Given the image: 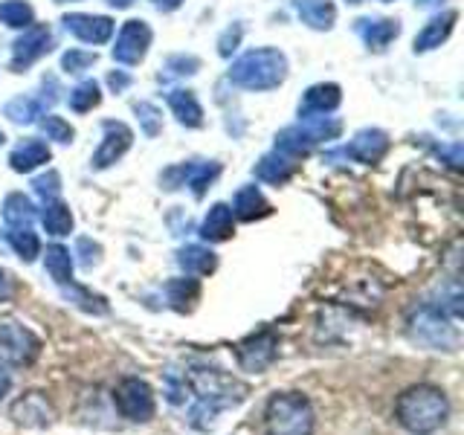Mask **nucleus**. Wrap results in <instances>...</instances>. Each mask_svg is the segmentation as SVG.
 I'll use <instances>...</instances> for the list:
<instances>
[{"instance_id": "1", "label": "nucleus", "mask_w": 464, "mask_h": 435, "mask_svg": "<svg viewBox=\"0 0 464 435\" xmlns=\"http://www.w3.org/2000/svg\"><path fill=\"white\" fill-rule=\"evenodd\" d=\"M250 386L215 366H188L186 372L166 374V398L171 406H186V420L207 432L224 410L238 406Z\"/></svg>"}, {"instance_id": "2", "label": "nucleus", "mask_w": 464, "mask_h": 435, "mask_svg": "<svg viewBox=\"0 0 464 435\" xmlns=\"http://www.w3.org/2000/svg\"><path fill=\"white\" fill-rule=\"evenodd\" d=\"M395 418L410 435H432L447 424L450 401L439 386L418 383L398 395Z\"/></svg>"}, {"instance_id": "3", "label": "nucleus", "mask_w": 464, "mask_h": 435, "mask_svg": "<svg viewBox=\"0 0 464 435\" xmlns=\"http://www.w3.org/2000/svg\"><path fill=\"white\" fill-rule=\"evenodd\" d=\"M287 79V58L276 47H258L236 58L229 67V82L244 91H276Z\"/></svg>"}, {"instance_id": "4", "label": "nucleus", "mask_w": 464, "mask_h": 435, "mask_svg": "<svg viewBox=\"0 0 464 435\" xmlns=\"http://www.w3.org/2000/svg\"><path fill=\"white\" fill-rule=\"evenodd\" d=\"M316 412L302 392H276L265 406L267 435H314Z\"/></svg>"}, {"instance_id": "5", "label": "nucleus", "mask_w": 464, "mask_h": 435, "mask_svg": "<svg viewBox=\"0 0 464 435\" xmlns=\"http://www.w3.org/2000/svg\"><path fill=\"white\" fill-rule=\"evenodd\" d=\"M412 343L432 348V352H453L459 345V328L447 314H441L435 304H420L406 323Z\"/></svg>"}, {"instance_id": "6", "label": "nucleus", "mask_w": 464, "mask_h": 435, "mask_svg": "<svg viewBox=\"0 0 464 435\" xmlns=\"http://www.w3.org/2000/svg\"><path fill=\"white\" fill-rule=\"evenodd\" d=\"M41 354V340L14 319H0V362L4 366H33Z\"/></svg>"}, {"instance_id": "7", "label": "nucleus", "mask_w": 464, "mask_h": 435, "mask_svg": "<svg viewBox=\"0 0 464 435\" xmlns=\"http://www.w3.org/2000/svg\"><path fill=\"white\" fill-rule=\"evenodd\" d=\"M113 406L125 420H134V424L151 420L157 410L151 386L140 381V377H125V381H120V386L113 389Z\"/></svg>"}, {"instance_id": "8", "label": "nucleus", "mask_w": 464, "mask_h": 435, "mask_svg": "<svg viewBox=\"0 0 464 435\" xmlns=\"http://www.w3.org/2000/svg\"><path fill=\"white\" fill-rule=\"evenodd\" d=\"M236 357L244 372L261 374L265 369L273 366L276 357H279V337H276V331H270V328L250 334V337L236 345Z\"/></svg>"}, {"instance_id": "9", "label": "nucleus", "mask_w": 464, "mask_h": 435, "mask_svg": "<svg viewBox=\"0 0 464 435\" xmlns=\"http://www.w3.org/2000/svg\"><path fill=\"white\" fill-rule=\"evenodd\" d=\"M151 26L145 21H125L120 35H116V44H113V62H120L125 67H137L145 55H149V47H151Z\"/></svg>"}, {"instance_id": "10", "label": "nucleus", "mask_w": 464, "mask_h": 435, "mask_svg": "<svg viewBox=\"0 0 464 435\" xmlns=\"http://www.w3.org/2000/svg\"><path fill=\"white\" fill-rule=\"evenodd\" d=\"M53 50V33L50 26L33 24L24 29V35L12 44V70L24 72L26 67H33L38 58H44Z\"/></svg>"}, {"instance_id": "11", "label": "nucleus", "mask_w": 464, "mask_h": 435, "mask_svg": "<svg viewBox=\"0 0 464 435\" xmlns=\"http://www.w3.org/2000/svg\"><path fill=\"white\" fill-rule=\"evenodd\" d=\"M9 418L18 427L44 430V427H50L55 420V410H53V403L47 401V395H41V392H26V395H21L9 406Z\"/></svg>"}, {"instance_id": "12", "label": "nucleus", "mask_w": 464, "mask_h": 435, "mask_svg": "<svg viewBox=\"0 0 464 435\" xmlns=\"http://www.w3.org/2000/svg\"><path fill=\"white\" fill-rule=\"evenodd\" d=\"M218 174H221V166H218V163H188V166H174V169H169L160 180H163L166 188L188 186L195 198H203V195H207V188L215 183Z\"/></svg>"}, {"instance_id": "13", "label": "nucleus", "mask_w": 464, "mask_h": 435, "mask_svg": "<svg viewBox=\"0 0 464 435\" xmlns=\"http://www.w3.org/2000/svg\"><path fill=\"white\" fill-rule=\"evenodd\" d=\"M102 130H105V137H102L99 149L91 160L93 169H108L113 166L116 160H122L125 151L130 149V142H134V130H130L125 122H116V120H108L102 122Z\"/></svg>"}, {"instance_id": "14", "label": "nucleus", "mask_w": 464, "mask_h": 435, "mask_svg": "<svg viewBox=\"0 0 464 435\" xmlns=\"http://www.w3.org/2000/svg\"><path fill=\"white\" fill-rule=\"evenodd\" d=\"M343 151H345V157H352L354 163L374 166V163H381L389 151V134L381 128H362L352 137V142H348Z\"/></svg>"}, {"instance_id": "15", "label": "nucleus", "mask_w": 464, "mask_h": 435, "mask_svg": "<svg viewBox=\"0 0 464 435\" xmlns=\"http://www.w3.org/2000/svg\"><path fill=\"white\" fill-rule=\"evenodd\" d=\"M64 29L70 35H76L84 44H105L113 35V21L105 14H84V12H72L64 14Z\"/></svg>"}, {"instance_id": "16", "label": "nucleus", "mask_w": 464, "mask_h": 435, "mask_svg": "<svg viewBox=\"0 0 464 435\" xmlns=\"http://www.w3.org/2000/svg\"><path fill=\"white\" fill-rule=\"evenodd\" d=\"M343 102V91L340 84L334 82H323V84H314L304 91L302 102H299V116L308 120V116H325L331 111H337Z\"/></svg>"}, {"instance_id": "17", "label": "nucleus", "mask_w": 464, "mask_h": 435, "mask_svg": "<svg viewBox=\"0 0 464 435\" xmlns=\"http://www.w3.org/2000/svg\"><path fill=\"white\" fill-rule=\"evenodd\" d=\"M50 157H53V151H50V145H47V142L38 140V137H29V140H21V142L12 149V154H9V166H12V171L26 174V171H35V169L44 166V163H50Z\"/></svg>"}, {"instance_id": "18", "label": "nucleus", "mask_w": 464, "mask_h": 435, "mask_svg": "<svg viewBox=\"0 0 464 435\" xmlns=\"http://www.w3.org/2000/svg\"><path fill=\"white\" fill-rule=\"evenodd\" d=\"M456 21H459V12L456 9H447L441 14H435V18L415 35V53H430L435 47H441V44L450 35H453Z\"/></svg>"}, {"instance_id": "19", "label": "nucleus", "mask_w": 464, "mask_h": 435, "mask_svg": "<svg viewBox=\"0 0 464 435\" xmlns=\"http://www.w3.org/2000/svg\"><path fill=\"white\" fill-rule=\"evenodd\" d=\"M232 232H236V215H232L229 203H215L200 224V238L218 244V241H229Z\"/></svg>"}, {"instance_id": "20", "label": "nucleus", "mask_w": 464, "mask_h": 435, "mask_svg": "<svg viewBox=\"0 0 464 435\" xmlns=\"http://www.w3.org/2000/svg\"><path fill=\"white\" fill-rule=\"evenodd\" d=\"M360 38L369 44V50H386L401 35V21L395 18H362L357 21Z\"/></svg>"}, {"instance_id": "21", "label": "nucleus", "mask_w": 464, "mask_h": 435, "mask_svg": "<svg viewBox=\"0 0 464 435\" xmlns=\"http://www.w3.org/2000/svg\"><path fill=\"white\" fill-rule=\"evenodd\" d=\"M253 174L261 180V183H273V186H282L287 183L290 178L296 174V160L287 157L282 151H273V154H265L256 163Z\"/></svg>"}, {"instance_id": "22", "label": "nucleus", "mask_w": 464, "mask_h": 435, "mask_svg": "<svg viewBox=\"0 0 464 435\" xmlns=\"http://www.w3.org/2000/svg\"><path fill=\"white\" fill-rule=\"evenodd\" d=\"M229 209L236 218H241V221H261V218H267L273 212V207L267 203V198L261 195L258 186H241Z\"/></svg>"}, {"instance_id": "23", "label": "nucleus", "mask_w": 464, "mask_h": 435, "mask_svg": "<svg viewBox=\"0 0 464 435\" xmlns=\"http://www.w3.org/2000/svg\"><path fill=\"white\" fill-rule=\"evenodd\" d=\"M41 224L47 229V236L64 238L72 232V212L62 198H47L41 207Z\"/></svg>"}, {"instance_id": "24", "label": "nucleus", "mask_w": 464, "mask_h": 435, "mask_svg": "<svg viewBox=\"0 0 464 435\" xmlns=\"http://www.w3.org/2000/svg\"><path fill=\"white\" fill-rule=\"evenodd\" d=\"M296 14L304 26L311 29H331L337 21V6L334 0H294Z\"/></svg>"}, {"instance_id": "25", "label": "nucleus", "mask_w": 464, "mask_h": 435, "mask_svg": "<svg viewBox=\"0 0 464 435\" xmlns=\"http://www.w3.org/2000/svg\"><path fill=\"white\" fill-rule=\"evenodd\" d=\"M169 108L178 116V122L186 128H200L203 125V105L192 91H171L169 93Z\"/></svg>"}, {"instance_id": "26", "label": "nucleus", "mask_w": 464, "mask_h": 435, "mask_svg": "<svg viewBox=\"0 0 464 435\" xmlns=\"http://www.w3.org/2000/svg\"><path fill=\"white\" fill-rule=\"evenodd\" d=\"M178 265L186 270V276H209L218 267V256L209 250V246L188 244L178 253Z\"/></svg>"}, {"instance_id": "27", "label": "nucleus", "mask_w": 464, "mask_h": 435, "mask_svg": "<svg viewBox=\"0 0 464 435\" xmlns=\"http://www.w3.org/2000/svg\"><path fill=\"white\" fill-rule=\"evenodd\" d=\"M314 145H316L314 137L308 134V128H304L302 122L285 128L282 134L276 137V151H282V154L294 157V160H299V157H304V154H311Z\"/></svg>"}, {"instance_id": "28", "label": "nucleus", "mask_w": 464, "mask_h": 435, "mask_svg": "<svg viewBox=\"0 0 464 435\" xmlns=\"http://www.w3.org/2000/svg\"><path fill=\"white\" fill-rule=\"evenodd\" d=\"M35 221V203L29 200L24 192H12L4 200V224L6 229H18V227H33Z\"/></svg>"}, {"instance_id": "29", "label": "nucleus", "mask_w": 464, "mask_h": 435, "mask_svg": "<svg viewBox=\"0 0 464 435\" xmlns=\"http://www.w3.org/2000/svg\"><path fill=\"white\" fill-rule=\"evenodd\" d=\"M44 267H47L50 279L58 287H64V285L72 282V256H70L67 246H62V244L47 246V253H44Z\"/></svg>"}, {"instance_id": "30", "label": "nucleus", "mask_w": 464, "mask_h": 435, "mask_svg": "<svg viewBox=\"0 0 464 435\" xmlns=\"http://www.w3.org/2000/svg\"><path fill=\"white\" fill-rule=\"evenodd\" d=\"M6 241L14 250V256L24 261H35L41 256V241L33 232V227H18V229H6Z\"/></svg>"}, {"instance_id": "31", "label": "nucleus", "mask_w": 464, "mask_h": 435, "mask_svg": "<svg viewBox=\"0 0 464 435\" xmlns=\"http://www.w3.org/2000/svg\"><path fill=\"white\" fill-rule=\"evenodd\" d=\"M0 24H6L12 29H26L35 24V9L26 0H4L0 4Z\"/></svg>"}, {"instance_id": "32", "label": "nucleus", "mask_w": 464, "mask_h": 435, "mask_svg": "<svg viewBox=\"0 0 464 435\" xmlns=\"http://www.w3.org/2000/svg\"><path fill=\"white\" fill-rule=\"evenodd\" d=\"M44 111V102L41 99H33V96H18V99H12L6 102V108L4 113L9 116L12 122H21V125H29V122H35L38 116Z\"/></svg>"}, {"instance_id": "33", "label": "nucleus", "mask_w": 464, "mask_h": 435, "mask_svg": "<svg viewBox=\"0 0 464 435\" xmlns=\"http://www.w3.org/2000/svg\"><path fill=\"white\" fill-rule=\"evenodd\" d=\"M166 294H169V302L174 304L178 311H188L192 308V302L200 296V287L195 279H171L166 285Z\"/></svg>"}, {"instance_id": "34", "label": "nucleus", "mask_w": 464, "mask_h": 435, "mask_svg": "<svg viewBox=\"0 0 464 435\" xmlns=\"http://www.w3.org/2000/svg\"><path fill=\"white\" fill-rule=\"evenodd\" d=\"M99 102H102V93H99L96 82H82L79 87H72V91H70V108L76 111V113L93 111Z\"/></svg>"}, {"instance_id": "35", "label": "nucleus", "mask_w": 464, "mask_h": 435, "mask_svg": "<svg viewBox=\"0 0 464 435\" xmlns=\"http://www.w3.org/2000/svg\"><path fill=\"white\" fill-rule=\"evenodd\" d=\"M64 294L70 296V302H76L82 311H87V314H108V304H105V299L102 296H96V294H91V290H84V287H76V285H64L62 287Z\"/></svg>"}, {"instance_id": "36", "label": "nucleus", "mask_w": 464, "mask_h": 435, "mask_svg": "<svg viewBox=\"0 0 464 435\" xmlns=\"http://www.w3.org/2000/svg\"><path fill=\"white\" fill-rule=\"evenodd\" d=\"M134 113L140 116V125H142L145 137H157L160 134V128H163V113H160L157 105H151V102H137Z\"/></svg>"}, {"instance_id": "37", "label": "nucleus", "mask_w": 464, "mask_h": 435, "mask_svg": "<svg viewBox=\"0 0 464 435\" xmlns=\"http://www.w3.org/2000/svg\"><path fill=\"white\" fill-rule=\"evenodd\" d=\"M41 130L47 134V140H55V142H72V137H76V130H72V125L67 120H62V116L55 113H47L41 120Z\"/></svg>"}, {"instance_id": "38", "label": "nucleus", "mask_w": 464, "mask_h": 435, "mask_svg": "<svg viewBox=\"0 0 464 435\" xmlns=\"http://www.w3.org/2000/svg\"><path fill=\"white\" fill-rule=\"evenodd\" d=\"M96 64V53H87V50H67L62 58V67L67 72H84Z\"/></svg>"}, {"instance_id": "39", "label": "nucleus", "mask_w": 464, "mask_h": 435, "mask_svg": "<svg viewBox=\"0 0 464 435\" xmlns=\"http://www.w3.org/2000/svg\"><path fill=\"white\" fill-rule=\"evenodd\" d=\"M166 70L171 72V76H195V72L200 70V58H195V55H171L166 62Z\"/></svg>"}, {"instance_id": "40", "label": "nucleus", "mask_w": 464, "mask_h": 435, "mask_svg": "<svg viewBox=\"0 0 464 435\" xmlns=\"http://www.w3.org/2000/svg\"><path fill=\"white\" fill-rule=\"evenodd\" d=\"M241 35H244V29L238 24H232L227 33L221 35V41H218V53H221L224 58H229L232 53L238 50V44H241Z\"/></svg>"}, {"instance_id": "41", "label": "nucleus", "mask_w": 464, "mask_h": 435, "mask_svg": "<svg viewBox=\"0 0 464 435\" xmlns=\"http://www.w3.org/2000/svg\"><path fill=\"white\" fill-rule=\"evenodd\" d=\"M58 183H62V180H58V174H55V171H47V174H44V178H38L33 186H35V192H38L44 200H47V198H58Z\"/></svg>"}, {"instance_id": "42", "label": "nucleus", "mask_w": 464, "mask_h": 435, "mask_svg": "<svg viewBox=\"0 0 464 435\" xmlns=\"http://www.w3.org/2000/svg\"><path fill=\"white\" fill-rule=\"evenodd\" d=\"M79 246H82V250H87V256L82 258V261H84V267L99 265V253H102V250H99V244H93L91 238H82V241H79Z\"/></svg>"}, {"instance_id": "43", "label": "nucleus", "mask_w": 464, "mask_h": 435, "mask_svg": "<svg viewBox=\"0 0 464 435\" xmlns=\"http://www.w3.org/2000/svg\"><path fill=\"white\" fill-rule=\"evenodd\" d=\"M108 84H111L113 93H122L125 87L130 84V76H128V72H122V70H116V72H111V76H108Z\"/></svg>"}, {"instance_id": "44", "label": "nucleus", "mask_w": 464, "mask_h": 435, "mask_svg": "<svg viewBox=\"0 0 464 435\" xmlns=\"http://www.w3.org/2000/svg\"><path fill=\"white\" fill-rule=\"evenodd\" d=\"M14 296V285H12V276L6 270H0V304L9 302Z\"/></svg>"}, {"instance_id": "45", "label": "nucleus", "mask_w": 464, "mask_h": 435, "mask_svg": "<svg viewBox=\"0 0 464 435\" xmlns=\"http://www.w3.org/2000/svg\"><path fill=\"white\" fill-rule=\"evenodd\" d=\"M9 389H12V374H9V369L4 366V362H0V398H6Z\"/></svg>"}, {"instance_id": "46", "label": "nucleus", "mask_w": 464, "mask_h": 435, "mask_svg": "<svg viewBox=\"0 0 464 435\" xmlns=\"http://www.w3.org/2000/svg\"><path fill=\"white\" fill-rule=\"evenodd\" d=\"M151 4L157 9H163V12H174V9H180L183 6V0H151Z\"/></svg>"}, {"instance_id": "47", "label": "nucleus", "mask_w": 464, "mask_h": 435, "mask_svg": "<svg viewBox=\"0 0 464 435\" xmlns=\"http://www.w3.org/2000/svg\"><path fill=\"white\" fill-rule=\"evenodd\" d=\"M415 4H418L420 9H432V6H441L444 0H415Z\"/></svg>"}, {"instance_id": "48", "label": "nucleus", "mask_w": 464, "mask_h": 435, "mask_svg": "<svg viewBox=\"0 0 464 435\" xmlns=\"http://www.w3.org/2000/svg\"><path fill=\"white\" fill-rule=\"evenodd\" d=\"M134 0H108V6H113V9H128Z\"/></svg>"}, {"instance_id": "49", "label": "nucleus", "mask_w": 464, "mask_h": 435, "mask_svg": "<svg viewBox=\"0 0 464 435\" xmlns=\"http://www.w3.org/2000/svg\"><path fill=\"white\" fill-rule=\"evenodd\" d=\"M55 4H76V0H55Z\"/></svg>"}, {"instance_id": "50", "label": "nucleus", "mask_w": 464, "mask_h": 435, "mask_svg": "<svg viewBox=\"0 0 464 435\" xmlns=\"http://www.w3.org/2000/svg\"><path fill=\"white\" fill-rule=\"evenodd\" d=\"M6 142V134H4V130H0V145H4Z\"/></svg>"}, {"instance_id": "51", "label": "nucleus", "mask_w": 464, "mask_h": 435, "mask_svg": "<svg viewBox=\"0 0 464 435\" xmlns=\"http://www.w3.org/2000/svg\"><path fill=\"white\" fill-rule=\"evenodd\" d=\"M348 4H362V0H348Z\"/></svg>"}, {"instance_id": "52", "label": "nucleus", "mask_w": 464, "mask_h": 435, "mask_svg": "<svg viewBox=\"0 0 464 435\" xmlns=\"http://www.w3.org/2000/svg\"><path fill=\"white\" fill-rule=\"evenodd\" d=\"M383 4H389V0H383Z\"/></svg>"}]
</instances>
